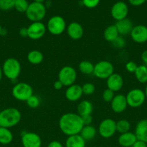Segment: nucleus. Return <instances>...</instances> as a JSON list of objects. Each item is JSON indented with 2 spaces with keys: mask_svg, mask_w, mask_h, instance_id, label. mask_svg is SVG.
Returning a JSON list of instances; mask_svg holds the SVG:
<instances>
[{
  "mask_svg": "<svg viewBox=\"0 0 147 147\" xmlns=\"http://www.w3.org/2000/svg\"><path fill=\"white\" fill-rule=\"evenodd\" d=\"M123 84V78L118 73H114L106 80L107 88L112 90L114 93L120 91L122 89Z\"/></svg>",
  "mask_w": 147,
  "mask_h": 147,
  "instance_id": "nucleus-16",
  "label": "nucleus"
},
{
  "mask_svg": "<svg viewBox=\"0 0 147 147\" xmlns=\"http://www.w3.org/2000/svg\"><path fill=\"white\" fill-rule=\"evenodd\" d=\"M1 31H2V28H1V26L0 25V35L1 34Z\"/></svg>",
  "mask_w": 147,
  "mask_h": 147,
  "instance_id": "nucleus-49",
  "label": "nucleus"
},
{
  "mask_svg": "<svg viewBox=\"0 0 147 147\" xmlns=\"http://www.w3.org/2000/svg\"><path fill=\"white\" fill-rule=\"evenodd\" d=\"M141 58L143 63H144V65L147 66V50H144V51L143 52L142 54H141Z\"/></svg>",
  "mask_w": 147,
  "mask_h": 147,
  "instance_id": "nucleus-45",
  "label": "nucleus"
},
{
  "mask_svg": "<svg viewBox=\"0 0 147 147\" xmlns=\"http://www.w3.org/2000/svg\"><path fill=\"white\" fill-rule=\"evenodd\" d=\"M93 111V105L92 102L88 100H82L77 106V113L82 117V116L92 115Z\"/></svg>",
  "mask_w": 147,
  "mask_h": 147,
  "instance_id": "nucleus-22",
  "label": "nucleus"
},
{
  "mask_svg": "<svg viewBox=\"0 0 147 147\" xmlns=\"http://www.w3.org/2000/svg\"><path fill=\"white\" fill-rule=\"evenodd\" d=\"M21 142L23 147H41L40 136L35 132L24 131L21 135Z\"/></svg>",
  "mask_w": 147,
  "mask_h": 147,
  "instance_id": "nucleus-12",
  "label": "nucleus"
},
{
  "mask_svg": "<svg viewBox=\"0 0 147 147\" xmlns=\"http://www.w3.org/2000/svg\"><path fill=\"white\" fill-rule=\"evenodd\" d=\"M144 93H145V96H146V98H147V85L145 88V90H144Z\"/></svg>",
  "mask_w": 147,
  "mask_h": 147,
  "instance_id": "nucleus-48",
  "label": "nucleus"
},
{
  "mask_svg": "<svg viewBox=\"0 0 147 147\" xmlns=\"http://www.w3.org/2000/svg\"><path fill=\"white\" fill-rule=\"evenodd\" d=\"M83 95L82 86L78 84H74L69 86L65 92V97L71 102H75L79 100Z\"/></svg>",
  "mask_w": 147,
  "mask_h": 147,
  "instance_id": "nucleus-18",
  "label": "nucleus"
},
{
  "mask_svg": "<svg viewBox=\"0 0 147 147\" xmlns=\"http://www.w3.org/2000/svg\"><path fill=\"white\" fill-rule=\"evenodd\" d=\"M125 97L128 106L133 109L142 106L146 100L144 91L139 88H133L129 90Z\"/></svg>",
  "mask_w": 147,
  "mask_h": 147,
  "instance_id": "nucleus-9",
  "label": "nucleus"
},
{
  "mask_svg": "<svg viewBox=\"0 0 147 147\" xmlns=\"http://www.w3.org/2000/svg\"><path fill=\"white\" fill-rule=\"evenodd\" d=\"M118 36H119V33H118L115 24H110V25L108 26L104 30V38L109 42L112 43Z\"/></svg>",
  "mask_w": 147,
  "mask_h": 147,
  "instance_id": "nucleus-24",
  "label": "nucleus"
},
{
  "mask_svg": "<svg viewBox=\"0 0 147 147\" xmlns=\"http://www.w3.org/2000/svg\"><path fill=\"white\" fill-rule=\"evenodd\" d=\"M29 3L27 0H16L14 8L20 13H25L28 8Z\"/></svg>",
  "mask_w": 147,
  "mask_h": 147,
  "instance_id": "nucleus-31",
  "label": "nucleus"
},
{
  "mask_svg": "<svg viewBox=\"0 0 147 147\" xmlns=\"http://www.w3.org/2000/svg\"><path fill=\"white\" fill-rule=\"evenodd\" d=\"M135 77L136 80L141 83H147V66L145 65H138L135 73Z\"/></svg>",
  "mask_w": 147,
  "mask_h": 147,
  "instance_id": "nucleus-28",
  "label": "nucleus"
},
{
  "mask_svg": "<svg viewBox=\"0 0 147 147\" xmlns=\"http://www.w3.org/2000/svg\"><path fill=\"white\" fill-rule=\"evenodd\" d=\"M0 16H1V11H0Z\"/></svg>",
  "mask_w": 147,
  "mask_h": 147,
  "instance_id": "nucleus-50",
  "label": "nucleus"
},
{
  "mask_svg": "<svg viewBox=\"0 0 147 147\" xmlns=\"http://www.w3.org/2000/svg\"><path fill=\"white\" fill-rule=\"evenodd\" d=\"M19 34L21 37H27V27H22L19 30Z\"/></svg>",
  "mask_w": 147,
  "mask_h": 147,
  "instance_id": "nucleus-44",
  "label": "nucleus"
},
{
  "mask_svg": "<svg viewBox=\"0 0 147 147\" xmlns=\"http://www.w3.org/2000/svg\"><path fill=\"white\" fill-rule=\"evenodd\" d=\"M112 45L115 47H116V48L121 49L123 48V47H125V45H126V41H125V40L124 39V37L119 35L113 42H112Z\"/></svg>",
  "mask_w": 147,
  "mask_h": 147,
  "instance_id": "nucleus-36",
  "label": "nucleus"
},
{
  "mask_svg": "<svg viewBox=\"0 0 147 147\" xmlns=\"http://www.w3.org/2000/svg\"><path fill=\"white\" fill-rule=\"evenodd\" d=\"M77 78V73L72 66L66 65L61 68L58 75V80H60L63 86L69 87L75 84Z\"/></svg>",
  "mask_w": 147,
  "mask_h": 147,
  "instance_id": "nucleus-8",
  "label": "nucleus"
},
{
  "mask_svg": "<svg viewBox=\"0 0 147 147\" xmlns=\"http://www.w3.org/2000/svg\"><path fill=\"white\" fill-rule=\"evenodd\" d=\"M46 0H34V1H35V2H38V3H44L45 1H46Z\"/></svg>",
  "mask_w": 147,
  "mask_h": 147,
  "instance_id": "nucleus-47",
  "label": "nucleus"
},
{
  "mask_svg": "<svg viewBox=\"0 0 147 147\" xmlns=\"http://www.w3.org/2000/svg\"><path fill=\"white\" fill-rule=\"evenodd\" d=\"M133 41L138 44H143L147 42V27L143 24L134 26L130 34Z\"/></svg>",
  "mask_w": 147,
  "mask_h": 147,
  "instance_id": "nucleus-14",
  "label": "nucleus"
},
{
  "mask_svg": "<svg viewBox=\"0 0 147 147\" xmlns=\"http://www.w3.org/2000/svg\"><path fill=\"white\" fill-rule=\"evenodd\" d=\"M63 87V85L62 84L61 82L59 80L55 81L54 83H53V88H54L55 90H61Z\"/></svg>",
  "mask_w": 147,
  "mask_h": 147,
  "instance_id": "nucleus-43",
  "label": "nucleus"
},
{
  "mask_svg": "<svg viewBox=\"0 0 147 147\" xmlns=\"http://www.w3.org/2000/svg\"><path fill=\"white\" fill-rule=\"evenodd\" d=\"M132 147H147V144L143 141L137 139V141L134 143Z\"/></svg>",
  "mask_w": 147,
  "mask_h": 147,
  "instance_id": "nucleus-42",
  "label": "nucleus"
},
{
  "mask_svg": "<svg viewBox=\"0 0 147 147\" xmlns=\"http://www.w3.org/2000/svg\"><path fill=\"white\" fill-rule=\"evenodd\" d=\"M16 0H0V10L8 11L14 7Z\"/></svg>",
  "mask_w": 147,
  "mask_h": 147,
  "instance_id": "nucleus-33",
  "label": "nucleus"
},
{
  "mask_svg": "<svg viewBox=\"0 0 147 147\" xmlns=\"http://www.w3.org/2000/svg\"><path fill=\"white\" fill-rule=\"evenodd\" d=\"M115 96V93L110 89L106 88L102 93V99L106 103H110Z\"/></svg>",
  "mask_w": 147,
  "mask_h": 147,
  "instance_id": "nucleus-35",
  "label": "nucleus"
},
{
  "mask_svg": "<svg viewBox=\"0 0 147 147\" xmlns=\"http://www.w3.org/2000/svg\"><path fill=\"white\" fill-rule=\"evenodd\" d=\"M137 67H138V65H137L134 61H128V63L125 64V66L127 71H128V73H135Z\"/></svg>",
  "mask_w": 147,
  "mask_h": 147,
  "instance_id": "nucleus-38",
  "label": "nucleus"
},
{
  "mask_svg": "<svg viewBox=\"0 0 147 147\" xmlns=\"http://www.w3.org/2000/svg\"><path fill=\"white\" fill-rule=\"evenodd\" d=\"M146 2H147V0H146Z\"/></svg>",
  "mask_w": 147,
  "mask_h": 147,
  "instance_id": "nucleus-51",
  "label": "nucleus"
},
{
  "mask_svg": "<svg viewBox=\"0 0 147 147\" xmlns=\"http://www.w3.org/2000/svg\"><path fill=\"white\" fill-rule=\"evenodd\" d=\"M128 2L134 7H138L146 2V0H128Z\"/></svg>",
  "mask_w": 147,
  "mask_h": 147,
  "instance_id": "nucleus-40",
  "label": "nucleus"
},
{
  "mask_svg": "<svg viewBox=\"0 0 147 147\" xmlns=\"http://www.w3.org/2000/svg\"><path fill=\"white\" fill-rule=\"evenodd\" d=\"M46 28L52 35H61L66 30V21L61 16H53L48 21Z\"/></svg>",
  "mask_w": 147,
  "mask_h": 147,
  "instance_id": "nucleus-6",
  "label": "nucleus"
},
{
  "mask_svg": "<svg viewBox=\"0 0 147 147\" xmlns=\"http://www.w3.org/2000/svg\"><path fill=\"white\" fill-rule=\"evenodd\" d=\"M27 59L30 64L36 65L40 64L43 61L44 56L43 53L39 50H33L29 52L27 55Z\"/></svg>",
  "mask_w": 147,
  "mask_h": 147,
  "instance_id": "nucleus-25",
  "label": "nucleus"
},
{
  "mask_svg": "<svg viewBox=\"0 0 147 147\" xmlns=\"http://www.w3.org/2000/svg\"><path fill=\"white\" fill-rule=\"evenodd\" d=\"M27 28V37L33 40L41 39L46 34L47 28L46 25L42 22H32Z\"/></svg>",
  "mask_w": 147,
  "mask_h": 147,
  "instance_id": "nucleus-11",
  "label": "nucleus"
},
{
  "mask_svg": "<svg viewBox=\"0 0 147 147\" xmlns=\"http://www.w3.org/2000/svg\"><path fill=\"white\" fill-rule=\"evenodd\" d=\"M12 94L16 100L26 102V100L33 95V89L28 83L20 82L13 86Z\"/></svg>",
  "mask_w": 147,
  "mask_h": 147,
  "instance_id": "nucleus-5",
  "label": "nucleus"
},
{
  "mask_svg": "<svg viewBox=\"0 0 147 147\" xmlns=\"http://www.w3.org/2000/svg\"><path fill=\"white\" fill-rule=\"evenodd\" d=\"M100 0H82V3L88 9H93L98 6Z\"/></svg>",
  "mask_w": 147,
  "mask_h": 147,
  "instance_id": "nucleus-37",
  "label": "nucleus"
},
{
  "mask_svg": "<svg viewBox=\"0 0 147 147\" xmlns=\"http://www.w3.org/2000/svg\"><path fill=\"white\" fill-rule=\"evenodd\" d=\"M114 73V65L108 60H101L95 65L93 75L99 79H108Z\"/></svg>",
  "mask_w": 147,
  "mask_h": 147,
  "instance_id": "nucleus-7",
  "label": "nucleus"
},
{
  "mask_svg": "<svg viewBox=\"0 0 147 147\" xmlns=\"http://www.w3.org/2000/svg\"><path fill=\"white\" fill-rule=\"evenodd\" d=\"M13 140V134L10 129L0 126V144L7 145L12 143Z\"/></svg>",
  "mask_w": 147,
  "mask_h": 147,
  "instance_id": "nucleus-27",
  "label": "nucleus"
},
{
  "mask_svg": "<svg viewBox=\"0 0 147 147\" xmlns=\"http://www.w3.org/2000/svg\"><path fill=\"white\" fill-rule=\"evenodd\" d=\"M3 75L10 80H17L20 76L22 70V66L20 61L14 57H9L3 63Z\"/></svg>",
  "mask_w": 147,
  "mask_h": 147,
  "instance_id": "nucleus-3",
  "label": "nucleus"
},
{
  "mask_svg": "<svg viewBox=\"0 0 147 147\" xmlns=\"http://www.w3.org/2000/svg\"><path fill=\"white\" fill-rule=\"evenodd\" d=\"M97 131L104 139H109L116 133V121L112 119H105L100 122Z\"/></svg>",
  "mask_w": 147,
  "mask_h": 147,
  "instance_id": "nucleus-10",
  "label": "nucleus"
},
{
  "mask_svg": "<svg viewBox=\"0 0 147 147\" xmlns=\"http://www.w3.org/2000/svg\"><path fill=\"white\" fill-rule=\"evenodd\" d=\"M26 104H27V106H28L29 108H30V109H37L40 104V98L37 96H36V95L33 94V96H30V97L26 100Z\"/></svg>",
  "mask_w": 147,
  "mask_h": 147,
  "instance_id": "nucleus-32",
  "label": "nucleus"
},
{
  "mask_svg": "<svg viewBox=\"0 0 147 147\" xmlns=\"http://www.w3.org/2000/svg\"><path fill=\"white\" fill-rule=\"evenodd\" d=\"M131 127V123L126 119H120L116 121V131L120 134L130 131Z\"/></svg>",
  "mask_w": 147,
  "mask_h": 147,
  "instance_id": "nucleus-30",
  "label": "nucleus"
},
{
  "mask_svg": "<svg viewBox=\"0 0 147 147\" xmlns=\"http://www.w3.org/2000/svg\"><path fill=\"white\" fill-rule=\"evenodd\" d=\"M66 32L71 40H79L83 37L84 28L77 22H72L66 27Z\"/></svg>",
  "mask_w": 147,
  "mask_h": 147,
  "instance_id": "nucleus-17",
  "label": "nucleus"
},
{
  "mask_svg": "<svg viewBox=\"0 0 147 147\" xmlns=\"http://www.w3.org/2000/svg\"><path fill=\"white\" fill-rule=\"evenodd\" d=\"M118 144L122 147H132L137 141L136 136L131 131L121 134L118 137Z\"/></svg>",
  "mask_w": 147,
  "mask_h": 147,
  "instance_id": "nucleus-21",
  "label": "nucleus"
},
{
  "mask_svg": "<svg viewBox=\"0 0 147 147\" xmlns=\"http://www.w3.org/2000/svg\"><path fill=\"white\" fill-rule=\"evenodd\" d=\"M82 89L83 94L89 96V95H92L95 93V86L92 83H86L82 85Z\"/></svg>",
  "mask_w": 147,
  "mask_h": 147,
  "instance_id": "nucleus-34",
  "label": "nucleus"
},
{
  "mask_svg": "<svg viewBox=\"0 0 147 147\" xmlns=\"http://www.w3.org/2000/svg\"><path fill=\"white\" fill-rule=\"evenodd\" d=\"M82 122H83L84 123V126H89V125H92V115H87V116H82Z\"/></svg>",
  "mask_w": 147,
  "mask_h": 147,
  "instance_id": "nucleus-39",
  "label": "nucleus"
},
{
  "mask_svg": "<svg viewBox=\"0 0 147 147\" xmlns=\"http://www.w3.org/2000/svg\"><path fill=\"white\" fill-rule=\"evenodd\" d=\"M22 119V114L16 108L10 107L0 111V126L10 129L17 126Z\"/></svg>",
  "mask_w": 147,
  "mask_h": 147,
  "instance_id": "nucleus-2",
  "label": "nucleus"
},
{
  "mask_svg": "<svg viewBox=\"0 0 147 147\" xmlns=\"http://www.w3.org/2000/svg\"><path fill=\"white\" fill-rule=\"evenodd\" d=\"M110 14L112 18L116 20V22L127 18L128 14V5L122 1H117L112 5Z\"/></svg>",
  "mask_w": 147,
  "mask_h": 147,
  "instance_id": "nucleus-13",
  "label": "nucleus"
},
{
  "mask_svg": "<svg viewBox=\"0 0 147 147\" xmlns=\"http://www.w3.org/2000/svg\"><path fill=\"white\" fill-rule=\"evenodd\" d=\"M110 107L112 111L116 113H122L128 107L126 97L123 94L115 95L113 99L110 102Z\"/></svg>",
  "mask_w": 147,
  "mask_h": 147,
  "instance_id": "nucleus-15",
  "label": "nucleus"
},
{
  "mask_svg": "<svg viewBox=\"0 0 147 147\" xmlns=\"http://www.w3.org/2000/svg\"><path fill=\"white\" fill-rule=\"evenodd\" d=\"M47 147H63V146L59 141H52L48 144Z\"/></svg>",
  "mask_w": 147,
  "mask_h": 147,
  "instance_id": "nucleus-41",
  "label": "nucleus"
},
{
  "mask_svg": "<svg viewBox=\"0 0 147 147\" xmlns=\"http://www.w3.org/2000/svg\"><path fill=\"white\" fill-rule=\"evenodd\" d=\"M79 134L86 142L92 140L96 136L97 129H95V126H92V125L84 126Z\"/></svg>",
  "mask_w": 147,
  "mask_h": 147,
  "instance_id": "nucleus-26",
  "label": "nucleus"
},
{
  "mask_svg": "<svg viewBox=\"0 0 147 147\" xmlns=\"http://www.w3.org/2000/svg\"><path fill=\"white\" fill-rule=\"evenodd\" d=\"M47 8L43 3L33 1L28 6L25 12L26 17L32 22H42L46 15Z\"/></svg>",
  "mask_w": 147,
  "mask_h": 147,
  "instance_id": "nucleus-4",
  "label": "nucleus"
},
{
  "mask_svg": "<svg viewBox=\"0 0 147 147\" xmlns=\"http://www.w3.org/2000/svg\"><path fill=\"white\" fill-rule=\"evenodd\" d=\"M61 131L67 136L79 134L84 126L82 117L77 113H66L61 116L59 121Z\"/></svg>",
  "mask_w": 147,
  "mask_h": 147,
  "instance_id": "nucleus-1",
  "label": "nucleus"
},
{
  "mask_svg": "<svg viewBox=\"0 0 147 147\" xmlns=\"http://www.w3.org/2000/svg\"><path fill=\"white\" fill-rule=\"evenodd\" d=\"M3 72H2V68H1V66L0 65V82H1V79H2V77H3Z\"/></svg>",
  "mask_w": 147,
  "mask_h": 147,
  "instance_id": "nucleus-46",
  "label": "nucleus"
},
{
  "mask_svg": "<svg viewBox=\"0 0 147 147\" xmlns=\"http://www.w3.org/2000/svg\"><path fill=\"white\" fill-rule=\"evenodd\" d=\"M134 134L138 140L143 141L147 144V119H141L137 123Z\"/></svg>",
  "mask_w": 147,
  "mask_h": 147,
  "instance_id": "nucleus-20",
  "label": "nucleus"
},
{
  "mask_svg": "<svg viewBox=\"0 0 147 147\" xmlns=\"http://www.w3.org/2000/svg\"><path fill=\"white\" fill-rule=\"evenodd\" d=\"M94 67H95V65L89 60H82L79 64V71L82 74L86 75V76L93 74Z\"/></svg>",
  "mask_w": 147,
  "mask_h": 147,
  "instance_id": "nucleus-29",
  "label": "nucleus"
},
{
  "mask_svg": "<svg viewBox=\"0 0 147 147\" xmlns=\"http://www.w3.org/2000/svg\"><path fill=\"white\" fill-rule=\"evenodd\" d=\"M66 147H85L86 141L80 136V134L68 136L65 143Z\"/></svg>",
  "mask_w": 147,
  "mask_h": 147,
  "instance_id": "nucleus-23",
  "label": "nucleus"
},
{
  "mask_svg": "<svg viewBox=\"0 0 147 147\" xmlns=\"http://www.w3.org/2000/svg\"><path fill=\"white\" fill-rule=\"evenodd\" d=\"M115 24L116 26L118 33H119V35L122 36V37L130 35L134 27L131 20L128 18L117 21Z\"/></svg>",
  "mask_w": 147,
  "mask_h": 147,
  "instance_id": "nucleus-19",
  "label": "nucleus"
}]
</instances>
